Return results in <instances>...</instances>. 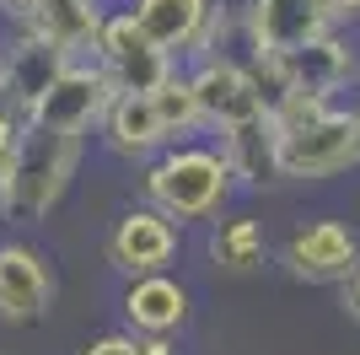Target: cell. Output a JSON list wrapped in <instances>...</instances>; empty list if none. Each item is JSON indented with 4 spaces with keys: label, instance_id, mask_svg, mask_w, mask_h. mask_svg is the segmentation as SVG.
I'll return each mask as SVG.
<instances>
[{
    "label": "cell",
    "instance_id": "1",
    "mask_svg": "<svg viewBox=\"0 0 360 355\" xmlns=\"http://www.w3.org/2000/svg\"><path fill=\"white\" fill-rule=\"evenodd\" d=\"M280 130V183H328L360 167V108L290 97L274 113Z\"/></svg>",
    "mask_w": 360,
    "mask_h": 355
},
{
    "label": "cell",
    "instance_id": "2",
    "mask_svg": "<svg viewBox=\"0 0 360 355\" xmlns=\"http://www.w3.org/2000/svg\"><path fill=\"white\" fill-rule=\"evenodd\" d=\"M237 189L242 183H237V173H231L221 146L183 140V146H167L156 162H146V205H156L178 226L215 221V216L231 205Z\"/></svg>",
    "mask_w": 360,
    "mask_h": 355
},
{
    "label": "cell",
    "instance_id": "3",
    "mask_svg": "<svg viewBox=\"0 0 360 355\" xmlns=\"http://www.w3.org/2000/svg\"><path fill=\"white\" fill-rule=\"evenodd\" d=\"M81 151H86L81 135H49V130L22 124L11 183H6V194H0V221H11V226L49 221V210L65 199L75 167H81Z\"/></svg>",
    "mask_w": 360,
    "mask_h": 355
},
{
    "label": "cell",
    "instance_id": "4",
    "mask_svg": "<svg viewBox=\"0 0 360 355\" xmlns=\"http://www.w3.org/2000/svg\"><path fill=\"white\" fill-rule=\"evenodd\" d=\"M113 97H119V87L108 81V70L97 59H70L49 81V92H38L27 103V124L49 130V135H81L86 140L103 124V113L113 108Z\"/></svg>",
    "mask_w": 360,
    "mask_h": 355
},
{
    "label": "cell",
    "instance_id": "5",
    "mask_svg": "<svg viewBox=\"0 0 360 355\" xmlns=\"http://www.w3.org/2000/svg\"><path fill=\"white\" fill-rule=\"evenodd\" d=\"M129 11H135V22L146 27L150 44H162L178 65L183 59L199 65V59L226 54L221 44H226V32L237 27L215 0H135Z\"/></svg>",
    "mask_w": 360,
    "mask_h": 355
},
{
    "label": "cell",
    "instance_id": "6",
    "mask_svg": "<svg viewBox=\"0 0 360 355\" xmlns=\"http://www.w3.org/2000/svg\"><path fill=\"white\" fill-rule=\"evenodd\" d=\"M97 65H103L108 81L119 92H129V97H150V92L167 87L172 70H178V59L167 54L162 44H150L129 6H124V11H108L103 38H97Z\"/></svg>",
    "mask_w": 360,
    "mask_h": 355
},
{
    "label": "cell",
    "instance_id": "7",
    "mask_svg": "<svg viewBox=\"0 0 360 355\" xmlns=\"http://www.w3.org/2000/svg\"><path fill=\"white\" fill-rule=\"evenodd\" d=\"M333 32V16L323 0H248L242 6V44L248 59H285L296 49Z\"/></svg>",
    "mask_w": 360,
    "mask_h": 355
},
{
    "label": "cell",
    "instance_id": "8",
    "mask_svg": "<svg viewBox=\"0 0 360 355\" xmlns=\"http://www.w3.org/2000/svg\"><path fill=\"white\" fill-rule=\"evenodd\" d=\"M280 264H285L290 280L307 285H345L360 269V232L349 221H333V216H317V221H301L280 248Z\"/></svg>",
    "mask_w": 360,
    "mask_h": 355
},
{
    "label": "cell",
    "instance_id": "9",
    "mask_svg": "<svg viewBox=\"0 0 360 355\" xmlns=\"http://www.w3.org/2000/svg\"><path fill=\"white\" fill-rule=\"evenodd\" d=\"M194 75V92H199V113H205V130L221 135V130H237L248 118H264L269 103L253 81V65L248 54H215V59H199L188 65Z\"/></svg>",
    "mask_w": 360,
    "mask_h": 355
},
{
    "label": "cell",
    "instance_id": "10",
    "mask_svg": "<svg viewBox=\"0 0 360 355\" xmlns=\"http://www.w3.org/2000/svg\"><path fill=\"white\" fill-rule=\"evenodd\" d=\"M178 248H183V226L172 216H162L156 205H129L108 226V264L119 269L124 280L162 275L167 264H178Z\"/></svg>",
    "mask_w": 360,
    "mask_h": 355
},
{
    "label": "cell",
    "instance_id": "11",
    "mask_svg": "<svg viewBox=\"0 0 360 355\" xmlns=\"http://www.w3.org/2000/svg\"><path fill=\"white\" fill-rule=\"evenodd\" d=\"M285 65V81H290V97H323V103H339V92H349L360 81V49L345 38V27L323 32L317 44L296 49V54L280 59ZM285 97V103H290Z\"/></svg>",
    "mask_w": 360,
    "mask_h": 355
},
{
    "label": "cell",
    "instance_id": "12",
    "mask_svg": "<svg viewBox=\"0 0 360 355\" xmlns=\"http://www.w3.org/2000/svg\"><path fill=\"white\" fill-rule=\"evenodd\" d=\"M54 307V269L27 242H0V323H38Z\"/></svg>",
    "mask_w": 360,
    "mask_h": 355
},
{
    "label": "cell",
    "instance_id": "13",
    "mask_svg": "<svg viewBox=\"0 0 360 355\" xmlns=\"http://www.w3.org/2000/svg\"><path fill=\"white\" fill-rule=\"evenodd\" d=\"M119 312H124V323H129V334H140V340L146 334H172L178 340L183 328H188V318H194V296L167 269L162 275H135L119 296Z\"/></svg>",
    "mask_w": 360,
    "mask_h": 355
},
{
    "label": "cell",
    "instance_id": "14",
    "mask_svg": "<svg viewBox=\"0 0 360 355\" xmlns=\"http://www.w3.org/2000/svg\"><path fill=\"white\" fill-rule=\"evenodd\" d=\"M97 140H103L119 162H135V167L156 162V156L172 146L167 130H162V118H156V103H150V97H129V92L113 97V108H108L103 124H97Z\"/></svg>",
    "mask_w": 360,
    "mask_h": 355
},
{
    "label": "cell",
    "instance_id": "15",
    "mask_svg": "<svg viewBox=\"0 0 360 355\" xmlns=\"http://www.w3.org/2000/svg\"><path fill=\"white\" fill-rule=\"evenodd\" d=\"M103 22H108V11L97 0H44L38 16L22 22V27H32L49 49H60L65 59H97Z\"/></svg>",
    "mask_w": 360,
    "mask_h": 355
},
{
    "label": "cell",
    "instance_id": "16",
    "mask_svg": "<svg viewBox=\"0 0 360 355\" xmlns=\"http://www.w3.org/2000/svg\"><path fill=\"white\" fill-rule=\"evenodd\" d=\"M215 146L226 151V162L237 173L242 189H264V183H280V130H274V113L248 118L237 130H221Z\"/></svg>",
    "mask_w": 360,
    "mask_h": 355
},
{
    "label": "cell",
    "instance_id": "17",
    "mask_svg": "<svg viewBox=\"0 0 360 355\" xmlns=\"http://www.w3.org/2000/svg\"><path fill=\"white\" fill-rule=\"evenodd\" d=\"M65 65H70V59H65L60 49H49L32 27H16V38L6 44V54H0V75H6V92H11V103L22 108V118H27V103L38 92H49V81H54Z\"/></svg>",
    "mask_w": 360,
    "mask_h": 355
},
{
    "label": "cell",
    "instance_id": "18",
    "mask_svg": "<svg viewBox=\"0 0 360 355\" xmlns=\"http://www.w3.org/2000/svg\"><path fill=\"white\" fill-rule=\"evenodd\" d=\"M210 264L226 275H258L269 264V237L253 216H221L210 221Z\"/></svg>",
    "mask_w": 360,
    "mask_h": 355
},
{
    "label": "cell",
    "instance_id": "19",
    "mask_svg": "<svg viewBox=\"0 0 360 355\" xmlns=\"http://www.w3.org/2000/svg\"><path fill=\"white\" fill-rule=\"evenodd\" d=\"M150 103H156V118H162V130L172 146H183V140H194V135H205V113H199V92H194V75L172 70V81L167 87L150 92Z\"/></svg>",
    "mask_w": 360,
    "mask_h": 355
},
{
    "label": "cell",
    "instance_id": "20",
    "mask_svg": "<svg viewBox=\"0 0 360 355\" xmlns=\"http://www.w3.org/2000/svg\"><path fill=\"white\" fill-rule=\"evenodd\" d=\"M81 355H140V340L124 328V334H97V340L81 344Z\"/></svg>",
    "mask_w": 360,
    "mask_h": 355
},
{
    "label": "cell",
    "instance_id": "21",
    "mask_svg": "<svg viewBox=\"0 0 360 355\" xmlns=\"http://www.w3.org/2000/svg\"><path fill=\"white\" fill-rule=\"evenodd\" d=\"M22 124H27V118H22V108H16L11 97H0V151H11V146H16Z\"/></svg>",
    "mask_w": 360,
    "mask_h": 355
},
{
    "label": "cell",
    "instance_id": "22",
    "mask_svg": "<svg viewBox=\"0 0 360 355\" xmlns=\"http://www.w3.org/2000/svg\"><path fill=\"white\" fill-rule=\"evenodd\" d=\"M323 6H328L333 27H355L360 22V0H323Z\"/></svg>",
    "mask_w": 360,
    "mask_h": 355
},
{
    "label": "cell",
    "instance_id": "23",
    "mask_svg": "<svg viewBox=\"0 0 360 355\" xmlns=\"http://www.w3.org/2000/svg\"><path fill=\"white\" fill-rule=\"evenodd\" d=\"M339 307H345L349 318H355V323H360V269H355V275H349L345 285H339Z\"/></svg>",
    "mask_w": 360,
    "mask_h": 355
},
{
    "label": "cell",
    "instance_id": "24",
    "mask_svg": "<svg viewBox=\"0 0 360 355\" xmlns=\"http://www.w3.org/2000/svg\"><path fill=\"white\" fill-rule=\"evenodd\" d=\"M38 6H44V0H0V11L11 16L16 27H22V22H32V16H38Z\"/></svg>",
    "mask_w": 360,
    "mask_h": 355
},
{
    "label": "cell",
    "instance_id": "25",
    "mask_svg": "<svg viewBox=\"0 0 360 355\" xmlns=\"http://www.w3.org/2000/svg\"><path fill=\"white\" fill-rule=\"evenodd\" d=\"M140 355H178V340H172V334H146V340H140Z\"/></svg>",
    "mask_w": 360,
    "mask_h": 355
},
{
    "label": "cell",
    "instance_id": "26",
    "mask_svg": "<svg viewBox=\"0 0 360 355\" xmlns=\"http://www.w3.org/2000/svg\"><path fill=\"white\" fill-rule=\"evenodd\" d=\"M11 162H16V146L0 151V194H6V183H11Z\"/></svg>",
    "mask_w": 360,
    "mask_h": 355
},
{
    "label": "cell",
    "instance_id": "27",
    "mask_svg": "<svg viewBox=\"0 0 360 355\" xmlns=\"http://www.w3.org/2000/svg\"><path fill=\"white\" fill-rule=\"evenodd\" d=\"M97 6H103V0H97Z\"/></svg>",
    "mask_w": 360,
    "mask_h": 355
},
{
    "label": "cell",
    "instance_id": "28",
    "mask_svg": "<svg viewBox=\"0 0 360 355\" xmlns=\"http://www.w3.org/2000/svg\"><path fill=\"white\" fill-rule=\"evenodd\" d=\"M242 6H248V0H242Z\"/></svg>",
    "mask_w": 360,
    "mask_h": 355
}]
</instances>
